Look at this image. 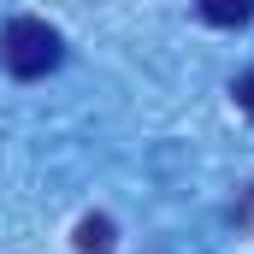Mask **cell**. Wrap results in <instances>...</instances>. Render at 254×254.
<instances>
[{"label":"cell","instance_id":"1","mask_svg":"<svg viewBox=\"0 0 254 254\" xmlns=\"http://www.w3.org/2000/svg\"><path fill=\"white\" fill-rule=\"evenodd\" d=\"M65 60V42L54 24H42V18H12L6 30H0V65L12 71V77H48L54 65Z\"/></svg>","mask_w":254,"mask_h":254},{"label":"cell","instance_id":"2","mask_svg":"<svg viewBox=\"0 0 254 254\" xmlns=\"http://www.w3.org/2000/svg\"><path fill=\"white\" fill-rule=\"evenodd\" d=\"M201 18L219 24V30H237V24L254 18V0H201Z\"/></svg>","mask_w":254,"mask_h":254},{"label":"cell","instance_id":"3","mask_svg":"<svg viewBox=\"0 0 254 254\" xmlns=\"http://www.w3.org/2000/svg\"><path fill=\"white\" fill-rule=\"evenodd\" d=\"M77 254H113V219H83L77 225Z\"/></svg>","mask_w":254,"mask_h":254},{"label":"cell","instance_id":"4","mask_svg":"<svg viewBox=\"0 0 254 254\" xmlns=\"http://www.w3.org/2000/svg\"><path fill=\"white\" fill-rule=\"evenodd\" d=\"M231 95H237V107L254 119V71H243V77H237V89H231Z\"/></svg>","mask_w":254,"mask_h":254}]
</instances>
